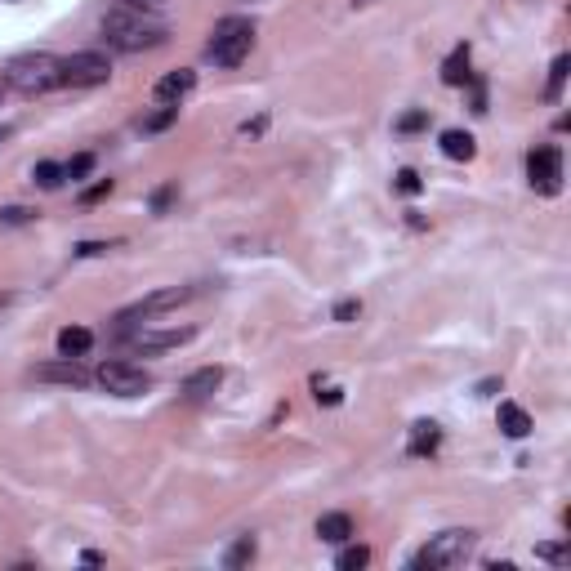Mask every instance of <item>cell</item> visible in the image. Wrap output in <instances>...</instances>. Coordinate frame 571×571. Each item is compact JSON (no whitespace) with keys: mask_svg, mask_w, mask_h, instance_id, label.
<instances>
[{"mask_svg":"<svg viewBox=\"0 0 571 571\" xmlns=\"http://www.w3.org/2000/svg\"><path fill=\"white\" fill-rule=\"evenodd\" d=\"M317 536L326 545H344V540H353V518L349 514H321L317 518Z\"/></svg>","mask_w":571,"mask_h":571,"instance_id":"cell-15","label":"cell"},{"mask_svg":"<svg viewBox=\"0 0 571 571\" xmlns=\"http://www.w3.org/2000/svg\"><path fill=\"white\" fill-rule=\"evenodd\" d=\"M353 5H366V0H353Z\"/></svg>","mask_w":571,"mask_h":571,"instance_id":"cell-39","label":"cell"},{"mask_svg":"<svg viewBox=\"0 0 571 571\" xmlns=\"http://www.w3.org/2000/svg\"><path fill=\"white\" fill-rule=\"evenodd\" d=\"M5 134H9V130H5V125H0V139H5Z\"/></svg>","mask_w":571,"mask_h":571,"instance_id":"cell-38","label":"cell"},{"mask_svg":"<svg viewBox=\"0 0 571 571\" xmlns=\"http://www.w3.org/2000/svg\"><path fill=\"white\" fill-rule=\"evenodd\" d=\"M165 36H170V27L161 18H153V14H143V9L116 5V9H107V18H103V41L121 54L156 50V45H165Z\"/></svg>","mask_w":571,"mask_h":571,"instance_id":"cell-1","label":"cell"},{"mask_svg":"<svg viewBox=\"0 0 571 571\" xmlns=\"http://www.w3.org/2000/svg\"><path fill=\"white\" fill-rule=\"evenodd\" d=\"M536 558H545V563H554V567H567L571 554L563 545H536Z\"/></svg>","mask_w":571,"mask_h":571,"instance_id":"cell-26","label":"cell"},{"mask_svg":"<svg viewBox=\"0 0 571 571\" xmlns=\"http://www.w3.org/2000/svg\"><path fill=\"white\" fill-rule=\"evenodd\" d=\"M36 219V210L27 206H5L0 210V228H23V223H32Z\"/></svg>","mask_w":571,"mask_h":571,"instance_id":"cell-24","label":"cell"},{"mask_svg":"<svg viewBox=\"0 0 571 571\" xmlns=\"http://www.w3.org/2000/svg\"><path fill=\"white\" fill-rule=\"evenodd\" d=\"M500 428H505L509 438H527V433H531V416L522 411L518 402H500Z\"/></svg>","mask_w":571,"mask_h":571,"instance_id":"cell-19","label":"cell"},{"mask_svg":"<svg viewBox=\"0 0 571 571\" xmlns=\"http://www.w3.org/2000/svg\"><path fill=\"white\" fill-rule=\"evenodd\" d=\"M90 170H94V156H90V153L72 156V161H67V165H63V174H67V179H72V183H81V179H85V174H90Z\"/></svg>","mask_w":571,"mask_h":571,"instance_id":"cell-25","label":"cell"},{"mask_svg":"<svg viewBox=\"0 0 571 571\" xmlns=\"http://www.w3.org/2000/svg\"><path fill=\"white\" fill-rule=\"evenodd\" d=\"M63 165L58 161H36V170H32V183L36 188H45V192H54V188H63Z\"/></svg>","mask_w":571,"mask_h":571,"instance_id":"cell-20","label":"cell"},{"mask_svg":"<svg viewBox=\"0 0 571 571\" xmlns=\"http://www.w3.org/2000/svg\"><path fill=\"white\" fill-rule=\"evenodd\" d=\"M116 5H125V9H143V14H156L165 0H116Z\"/></svg>","mask_w":571,"mask_h":571,"instance_id":"cell-35","label":"cell"},{"mask_svg":"<svg viewBox=\"0 0 571 571\" xmlns=\"http://www.w3.org/2000/svg\"><path fill=\"white\" fill-rule=\"evenodd\" d=\"M174 192H179L174 183H165V188L156 192V197H153V210H156V214H161V210H165V206H170V202H174Z\"/></svg>","mask_w":571,"mask_h":571,"instance_id":"cell-34","label":"cell"},{"mask_svg":"<svg viewBox=\"0 0 571 571\" xmlns=\"http://www.w3.org/2000/svg\"><path fill=\"white\" fill-rule=\"evenodd\" d=\"M496 389H500V379H482V384H477V398H491Z\"/></svg>","mask_w":571,"mask_h":571,"instance_id":"cell-36","label":"cell"},{"mask_svg":"<svg viewBox=\"0 0 571 571\" xmlns=\"http://www.w3.org/2000/svg\"><path fill=\"white\" fill-rule=\"evenodd\" d=\"M107 251H112L107 241H81V246H76L72 255H76V260H90V255H107Z\"/></svg>","mask_w":571,"mask_h":571,"instance_id":"cell-31","label":"cell"},{"mask_svg":"<svg viewBox=\"0 0 571 571\" xmlns=\"http://www.w3.org/2000/svg\"><path fill=\"white\" fill-rule=\"evenodd\" d=\"M527 179L531 188H540L545 197H554L563 188V153L558 148H536L527 156Z\"/></svg>","mask_w":571,"mask_h":571,"instance_id":"cell-8","label":"cell"},{"mask_svg":"<svg viewBox=\"0 0 571 571\" xmlns=\"http://www.w3.org/2000/svg\"><path fill=\"white\" fill-rule=\"evenodd\" d=\"M424 125H428V112H424V107H419V112H407V116L398 121L402 134H416V130H424Z\"/></svg>","mask_w":571,"mask_h":571,"instance_id":"cell-27","label":"cell"},{"mask_svg":"<svg viewBox=\"0 0 571 571\" xmlns=\"http://www.w3.org/2000/svg\"><path fill=\"white\" fill-rule=\"evenodd\" d=\"M251 45H255V23L232 14V18L214 23V32H210V41H206V58L219 63V67H237L251 54Z\"/></svg>","mask_w":571,"mask_h":571,"instance_id":"cell-4","label":"cell"},{"mask_svg":"<svg viewBox=\"0 0 571 571\" xmlns=\"http://www.w3.org/2000/svg\"><path fill=\"white\" fill-rule=\"evenodd\" d=\"M473 153H477L473 134H465V130H442V156H451V161H473Z\"/></svg>","mask_w":571,"mask_h":571,"instance_id":"cell-17","label":"cell"},{"mask_svg":"<svg viewBox=\"0 0 571 571\" xmlns=\"http://www.w3.org/2000/svg\"><path fill=\"white\" fill-rule=\"evenodd\" d=\"M5 90H9V85H5V76H0V99H5Z\"/></svg>","mask_w":571,"mask_h":571,"instance_id":"cell-37","label":"cell"},{"mask_svg":"<svg viewBox=\"0 0 571 571\" xmlns=\"http://www.w3.org/2000/svg\"><path fill=\"white\" fill-rule=\"evenodd\" d=\"M219 384H223V370L219 366H202V370H192L188 379H183V398L188 402H206L219 393Z\"/></svg>","mask_w":571,"mask_h":571,"instance_id":"cell-11","label":"cell"},{"mask_svg":"<svg viewBox=\"0 0 571 571\" xmlns=\"http://www.w3.org/2000/svg\"><path fill=\"white\" fill-rule=\"evenodd\" d=\"M197 295V286H170V290H156V295H143L139 304H130V309H121L116 317H112V326L125 335V330H134V326H143L148 317H156V312H170L179 309V304H188Z\"/></svg>","mask_w":571,"mask_h":571,"instance_id":"cell-5","label":"cell"},{"mask_svg":"<svg viewBox=\"0 0 571 571\" xmlns=\"http://www.w3.org/2000/svg\"><path fill=\"white\" fill-rule=\"evenodd\" d=\"M94 384L112 393V398H143L153 389V375L134 362H103L94 370Z\"/></svg>","mask_w":571,"mask_h":571,"instance_id":"cell-7","label":"cell"},{"mask_svg":"<svg viewBox=\"0 0 571 571\" xmlns=\"http://www.w3.org/2000/svg\"><path fill=\"white\" fill-rule=\"evenodd\" d=\"M567 67H571V58H567V54H558V58H554V67H549V99H558V94H563Z\"/></svg>","mask_w":571,"mask_h":571,"instance_id":"cell-23","label":"cell"},{"mask_svg":"<svg viewBox=\"0 0 571 571\" xmlns=\"http://www.w3.org/2000/svg\"><path fill=\"white\" fill-rule=\"evenodd\" d=\"M36 379H45V384H67V389H85V384H94V370H85L81 358H58V362L36 366Z\"/></svg>","mask_w":571,"mask_h":571,"instance_id":"cell-9","label":"cell"},{"mask_svg":"<svg viewBox=\"0 0 571 571\" xmlns=\"http://www.w3.org/2000/svg\"><path fill=\"white\" fill-rule=\"evenodd\" d=\"M255 554H260V540H255V536H237V540H232V549L223 554V567L241 571L246 563H255Z\"/></svg>","mask_w":571,"mask_h":571,"instance_id":"cell-18","label":"cell"},{"mask_svg":"<svg viewBox=\"0 0 571 571\" xmlns=\"http://www.w3.org/2000/svg\"><path fill=\"white\" fill-rule=\"evenodd\" d=\"M192 335H197L192 326H179V330H139V335L130 340V349H134V353H165V349L188 344Z\"/></svg>","mask_w":571,"mask_h":571,"instance_id":"cell-10","label":"cell"},{"mask_svg":"<svg viewBox=\"0 0 571 571\" xmlns=\"http://www.w3.org/2000/svg\"><path fill=\"white\" fill-rule=\"evenodd\" d=\"M263 130H268V116H255V121H246V125H241V139H260Z\"/></svg>","mask_w":571,"mask_h":571,"instance_id":"cell-33","label":"cell"},{"mask_svg":"<svg viewBox=\"0 0 571 571\" xmlns=\"http://www.w3.org/2000/svg\"><path fill=\"white\" fill-rule=\"evenodd\" d=\"M366 563H370V549H366V545H349V549L335 558V567L340 571H362Z\"/></svg>","mask_w":571,"mask_h":571,"instance_id":"cell-22","label":"cell"},{"mask_svg":"<svg viewBox=\"0 0 571 571\" xmlns=\"http://www.w3.org/2000/svg\"><path fill=\"white\" fill-rule=\"evenodd\" d=\"M438 447H442V428H438L433 419H419V424H411V442H407V451H411L416 460H419V456H433Z\"/></svg>","mask_w":571,"mask_h":571,"instance_id":"cell-13","label":"cell"},{"mask_svg":"<svg viewBox=\"0 0 571 571\" xmlns=\"http://www.w3.org/2000/svg\"><path fill=\"white\" fill-rule=\"evenodd\" d=\"M174 121H179V103H165L161 112L143 116V121H139V130H143V134H161V130H170Z\"/></svg>","mask_w":571,"mask_h":571,"instance_id":"cell-21","label":"cell"},{"mask_svg":"<svg viewBox=\"0 0 571 571\" xmlns=\"http://www.w3.org/2000/svg\"><path fill=\"white\" fill-rule=\"evenodd\" d=\"M63 63V85L72 90H94L112 81V58L99 50H76L72 58H58Z\"/></svg>","mask_w":571,"mask_h":571,"instance_id":"cell-6","label":"cell"},{"mask_svg":"<svg viewBox=\"0 0 571 571\" xmlns=\"http://www.w3.org/2000/svg\"><path fill=\"white\" fill-rule=\"evenodd\" d=\"M340 402H344V393L335 384H326V389L317 384V407H340Z\"/></svg>","mask_w":571,"mask_h":571,"instance_id":"cell-30","label":"cell"},{"mask_svg":"<svg viewBox=\"0 0 571 571\" xmlns=\"http://www.w3.org/2000/svg\"><path fill=\"white\" fill-rule=\"evenodd\" d=\"M468 81H473V72H468V45H460V50L442 63V85L456 90V85H468Z\"/></svg>","mask_w":571,"mask_h":571,"instance_id":"cell-16","label":"cell"},{"mask_svg":"<svg viewBox=\"0 0 571 571\" xmlns=\"http://www.w3.org/2000/svg\"><path fill=\"white\" fill-rule=\"evenodd\" d=\"M94 349V330H85V326H63L58 330V353L63 358H85Z\"/></svg>","mask_w":571,"mask_h":571,"instance_id":"cell-14","label":"cell"},{"mask_svg":"<svg viewBox=\"0 0 571 571\" xmlns=\"http://www.w3.org/2000/svg\"><path fill=\"white\" fill-rule=\"evenodd\" d=\"M107 192H112V179H99L94 188H85V192H81V202H85V206H94V202H103Z\"/></svg>","mask_w":571,"mask_h":571,"instance_id":"cell-29","label":"cell"},{"mask_svg":"<svg viewBox=\"0 0 571 571\" xmlns=\"http://www.w3.org/2000/svg\"><path fill=\"white\" fill-rule=\"evenodd\" d=\"M398 192L416 197V192H419V174H416V170H398Z\"/></svg>","mask_w":571,"mask_h":571,"instance_id":"cell-28","label":"cell"},{"mask_svg":"<svg viewBox=\"0 0 571 571\" xmlns=\"http://www.w3.org/2000/svg\"><path fill=\"white\" fill-rule=\"evenodd\" d=\"M473 545H477V531H468V527H447V531L428 536V545L411 558V567H428V571L460 567L468 554H473Z\"/></svg>","mask_w":571,"mask_h":571,"instance_id":"cell-3","label":"cell"},{"mask_svg":"<svg viewBox=\"0 0 571 571\" xmlns=\"http://www.w3.org/2000/svg\"><path fill=\"white\" fill-rule=\"evenodd\" d=\"M362 312V300H344V304H335V321H353Z\"/></svg>","mask_w":571,"mask_h":571,"instance_id":"cell-32","label":"cell"},{"mask_svg":"<svg viewBox=\"0 0 571 571\" xmlns=\"http://www.w3.org/2000/svg\"><path fill=\"white\" fill-rule=\"evenodd\" d=\"M5 85L36 99V94H50L54 85H63V63L54 54H18L9 67H5Z\"/></svg>","mask_w":571,"mask_h":571,"instance_id":"cell-2","label":"cell"},{"mask_svg":"<svg viewBox=\"0 0 571 571\" xmlns=\"http://www.w3.org/2000/svg\"><path fill=\"white\" fill-rule=\"evenodd\" d=\"M192 90H197V72H188V67L156 81V99H161V103H183Z\"/></svg>","mask_w":571,"mask_h":571,"instance_id":"cell-12","label":"cell"}]
</instances>
